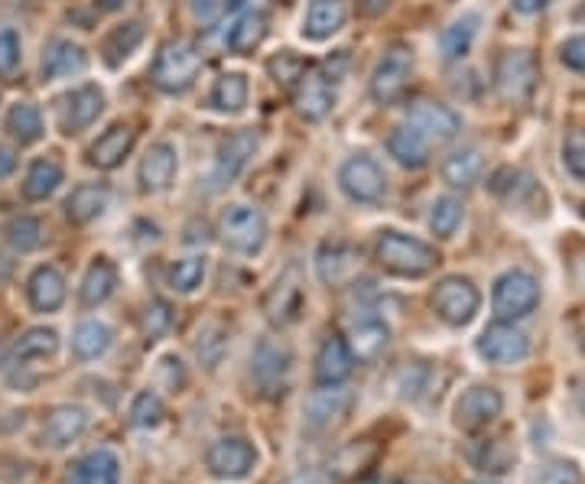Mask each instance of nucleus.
Wrapping results in <instances>:
<instances>
[{
	"label": "nucleus",
	"instance_id": "nucleus-1",
	"mask_svg": "<svg viewBox=\"0 0 585 484\" xmlns=\"http://www.w3.org/2000/svg\"><path fill=\"white\" fill-rule=\"evenodd\" d=\"M378 264L393 274V277H426L436 270L439 264V251L420 238H410V234H400V231H385L378 238Z\"/></svg>",
	"mask_w": 585,
	"mask_h": 484
},
{
	"label": "nucleus",
	"instance_id": "nucleus-2",
	"mask_svg": "<svg viewBox=\"0 0 585 484\" xmlns=\"http://www.w3.org/2000/svg\"><path fill=\"white\" fill-rule=\"evenodd\" d=\"M202 72V56L195 53L193 43L186 39H173L167 43L157 59H153V85L160 92H170V95H180V92H190Z\"/></svg>",
	"mask_w": 585,
	"mask_h": 484
},
{
	"label": "nucleus",
	"instance_id": "nucleus-3",
	"mask_svg": "<svg viewBox=\"0 0 585 484\" xmlns=\"http://www.w3.org/2000/svg\"><path fill=\"white\" fill-rule=\"evenodd\" d=\"M218 234L221 241L238 251V254H257L267 244V218L261 208L234 201L221 211L218 218Z\"/></svg>",
	"mask_w": 585,
	"mask_h": 484
},
{
	"label": "nucleus",
	"instance_id": "nucleus-4",
	"mask_svg": "<svg viewBox=\"0 0 585 484\" xmlns=\"http://www.w3.org/2000/svg\"><path fill=\"white\" fill-rule=\"evenodd\" d=\"M290 348L277 338H261V345L254 348V358H251V378H254V388L261 390V396L280 400L290 390Z\"/></svg>",
	"mask_w": 585,
	"mask_h": 484
},
{
	"label": "nucleus",
	"instance_id": "nucleus-5",
	"mask_svg": "<svg viewBox=\"0 0 585 484\" xmlns=\"http://www.w3.org/2000/svg\"><path fill=\"white\" fill-rule=\"evenodd\" d=\"M491 306H494V312H497L501 322H517V319L530 315L540 306V284H537V277H530L524 270H507L494 284Z\"/></svg>",
	"mask_w": 585,
	"mask_h": 484
},
{
	"label": "nucleus",
	"instance_id": "nucleus-6",
	"mask_svg": "<svg viewBox=\"0 0 585 484\" xmlns=\"http://www.w3.org/2000/svg\"><path fill=\"white\" fill-rule=\"evenodd\" d=\"M339 186L352 201L362 205H378L388 195V176L381 170V163L368 153H355L342 163L339 170Z\"/></svg>",
	"mask_w": 585,
	"mask_h": 484
},
{
	"label": "nucleus",
	"instance_id": "nucleus-7",
	"mask_svg": "<svg viewBox=\"0 0 585 484\" xmlns=\"http://www.w3.org/2000/svg\"><path fill=\"white\" fill-rule=\"evenodd\" d=\"M537 85V59L527 53V49H507L497 56L494 62V92L511 101V104H520L527 101L530 92Z\"/></svg>",
	"mask_w": 585,
	"mask_h": 484
},
{
	"label": "nucleus",
	"instance_id": "nucleus-8",
	"mask_svg": "<svg viewBox=\"0 0 585 484\" xmlns=\"http://www.w3.org/2000/svg\"><path fill=\"white\" fill-rule=\"evenodd\" d=\"M479 306H482V296L475 290V284L466 280V277H446V280H439L436 290H433V309H436V315H439L446 325H452V329L469 325V322L475 319Z\"/></svg>",
	"mask_w": 585,
	"mask_h": 484
},
{
	"label": "nucleus",
	"instance_id": "nucleus-9",
	"mask_svg": "<svg viewBox=\"0 0 585 484\" xmlns=\"http://www.w3.org/2000/svg\"><path fill=\"white\" fill-rule=\"evenodd\" d=\"M413 79V53L406 46H390L371 72V97L378 104H397Z\"/></svg>",
	"mask_w": 585,
	"mask_h": 484
},
{
	"label": "nucleus",
	"instance_id": "nucleus-10",
	"mask_svg": "<svg viewBox=\"0 0 585 484\" xmlns=\"http://www.w3.org/2000/svg\"><path fill=\"white\" fill-rule=\"evenodd\" d=\"M302 306H306V284H302L299 267L290 264V267L274 280V287L267 290V296H264V315H267L271 325L287 329V325H292V322L299 319Z\"/></svg>",
	"mask_w": 585,
	"mask_h": 484
},
{
	"label": "nucleus",
	"instance_id": "nucleus-11",
	"mask_svg": "<svg viewBox=\"0 0 585 484\" xmlns=\"http://www.w3.org/2000/svg\"><path fill=\"white\" fill-rule=\"evenodd\" d=\"M335 85L339 82L322 66H306L299 82L292 85V104H296L299 117L322 120L335 104Z\"/></svg>",
	"mask_w": 585,
	"mask_h": 484
},
{
	"label": "nucleus",
	"instance_id": "nucleus-12",
	"mask_svg": "<svg viewBox=\"0 0 585 484\" xmlns=\"http://www.w3.org/2000/svg\"><path fill=\"white\" fill-rule=\"evenodd\" d=\"M101 111H104V92L97 85H92V82L66 92V95L56 101V120H59L62 134H69V137L89 130L101 117Z\"/></svg>",
	"mask_w": 585,
	"mask_h": 484
},
{
	"label": "nucleus",
	"instance_id": "nucleus-13",
	"mask_svg": "<svg viewBox=\"0 0 585 484\" xmlns=\"http://www.w3.org/2000/svg\"><path fill=\"white\" fill-rule=\"evenodd\" d=\"M406 124L426 140V143H449L462 134V117L439 104V101H416L406 111Z\"/></svg>",
	"mask_w": 585,
	"mask_h": 484
},
{
	"label": "nucleus",
	"instance_id": "nucleus-14",
	"mask_svg": "<svg viewBox=\"0 0 585 484\" xmlns=\"http://www.w3.org/2000/svg\"><path fill=\"white\" fill-rule=\"evenodd\" d=\"M345 342L352 348L355 358H378L390 342L388 322L371 312V309H355L348 319H345Z\"/></svg>",
	"mask_w": 585,
	"mask_h": 484
},
{
	"label": "nucleus",
	"instance_id": "nucleus-15",
	"mask_svg": "<svg viewBox=\"0 0 585 484\" xmlns=\"http://www.w3.org/2000/svg\"><path fill=\"white\" fill-rule=\"evenodd\" d=\"M352 406H355V393L345 388H339V384H329V388L316 390L312 396H309V403H306V429L309 433H329V429H335L348 413H352Z\"/></svg>",
	"mask_w": 585,
	"mask_h": 484
},
{
	"label": "nucleus",
	"instance_id": "nucleus-16",
	"mask_svg": "<svg viewBox=\"0 0 585 484\" xmlns=\"http://www.w3.org/2000/svg\"><path fill=\"white\" fill-rule=\"evenodd\" d=\"M475 348L487 365H517L530 355V338L514 322H494L482 332Z\"/></svg>",
	"mask_w": 585,
	"mask_h": 484
},
{
	"label": "nucleus",
	"instance_id": "nucleus-17",
	"mask_svg": "<svg viewBox=\"0 0 585 484\" xmlns=\"http://www.w3.org/2000/svg\"><path fill=\"white\" fill-rule=\"evenodd\" d=\"M254 153H257V134L254 130H238L228 140H221L218 157H215V170H211V189L231 186L248 170Z\"/></svg>",
	"mask_w": 585,
	"mask_h": 484
},
{
	"label": "nucleus",
	"instance_id": "nucleus-18",
	"mask_svg": "<svg viewBox=\"0 0 585 484\" xmlns=\"http://www.w3.org/2000/svg\"><path fill=\"white\" fill-rule=\"evenodd\" d=\"M362 270V247L348 241H325L316 251V277L325 287H345Z\"/></svg>",
	"mask_w": 585,
	"mask_h": 484
},
{
	"label": "nucleus",
	"instance_id": "nucleus-19",
	"mask_svg": "<svg viewBox=\"0 0 585 484\" xmlns=\"http://www.w3.org/2000/svg\"><path fill=\"white\" fill-rule=\"evenodd\" d=\"M176 173H180V153L170 140H160L147 150V157L140 160V170H137V183H140V193L160 195L167 193L173 183H176Z\"/></svg>",
	"mask_w": 585,
	"mask_h": 484
},
{
	"label": "nucleus",
	"instance_id": "nucleus-20",
	"mask_svg": "<svg viewBox=\"0 0 585 484\" xmlns=\"http://www.w3.org/2000/svg\"><path fill=\"white\" fill-rule=\"evenodd\" d=\"M257 462V452L248 439H218L208 456H205V465L215 479H225V482H238L244 479Z\"/></svg>",
	"mask_w": 585,
	"mask_h": 484
},
{
	"label": "nucleus",
	"instance_id": "nucleus-21",
	"mask_svg": "<svg viewBox=\"0 0 585 484\" xmlns=\"http://www.w3.org/2000/svg\"><path fill=\"white\" fill-rule=\"evenodd\" d=\"M504 410V396L494 388H469L456 400V426L466 433H479L491 426Z\"/></svg>",
	"mask_w": 585,
	"mask_h": 484
},
{
	"label": "nucleus",
	"instance_id": "nucleus-22",
	"mask_svg": "<svg viewBox=\"0 0 585 484\" xmlns=\"http://www.w3.org/2000/svg\"><path fill=\"white\" fill-rule=\"evenodd\" d=\"M352 371H355V355H352L348 342H345L342 335H329V338L322 342L319 355H316V381H319L322 388L342 384V381L352 378Z\"/></svg>",
	"mask_w": 585,
	"mask_h": 484
},
{
	"label": "nucleus",
	"instance_id": "nucleus-23",
	"mask_svg": "<svg viewBox=\"0 0 585 484\" xmlns=\"http://www.w3.org/2000/svg\"><path fill=\"white\" fill-rule=\"evenodd\" d=\"M43 79H69V76H82L89 69V56L79 43L72 39H49L43 49Z\"/></svg>",
	"mask_w": 585,
	"mask_h": 484
},
{
	"label": "nucleus",
	"instance_id": "nucleus-24",
	"mask_svg": "<svg viewBox=\"0 0 585 484\" xmlns=\"http://www.w3.org/2000/svg\"><path fill=\"white\" fill-rule=\"evenodd\" d=\"M89 429V410L82 406H56L43 423V442L53 449L72 446Z\"/></svg>",
	"mask_w": 585,
	"mask_h": 484
},
{
	"label": "nucleus",
	"instance_id": "nucleus-25",
	"mask_svg": "<svg viewBox=\"0 0 585 484\" xmlns=\"http://www.w3.org/2000/svg\"><path fill=\"white\" fill-rule=\"evenodd\" d=\"M348 20V3L345 0H309L306 16H302V36L306 39H329L335 36Z\"/></svg>",
	"mask_w": 585,
	"mask_h": 484
},
{
	"label": "nucleus",
	"instance_id": "nucleus-26",
	"mask_svg": "<svg viewBox=\"0 0 585 484\" xmlns=\"http://www.w3.org/2000/svg\"><path fill=\"white\" fill-rule=\"evenodd\" d=\"M264 36H267V16L261 10H241L225 26L221 43L231 53H251V49H257L264 43Z\"/></svg>",
	"mask_w": 585,
	"mask_h": 484
},
{
	"label": "nucleus",
	"instance_id": "nucleus-27",
	"mask_svg": "<svg viewBox=\"0 0 585 484\" xmlns=\"http://www.w3.org/2000/svg\"><path fill=\"white\" fill-rule=\"evenodd\" d=\"M134 137H137V134H134L130 124H114V127H107L95 143H92L89 163L97 166V170H114V166H121V163L127 160L130 147H134Z\"/></svg>",
	"mask_w": 585,
	"mask_h": 484
},
{
	"label": "nucleus",
	"instance_id": "nucleus-28",
	"mask_svg": "<svg viewBox=\"0 0 585 484\" xmlns=\"http://www.w3.org/2000/svg\"><path fill=\"white\" fill-rule=\"evenodd\" d=\"M26 296L36 312H56L66 302V280L56 267H36L26 280Z\"/></svg>",
	"mask_w": 585,
	"mask_h": 484
},
{
	"label": "nucleus",
	"instance_id": "nucleus-29",
	"mask_svg": "<svg viewBox=\"0 0 585 484\" xmlns=\"http://www.w3.org/2000/svg\"><path fill=\"white\" fill-rule=\"evenodd\" d=\"M69 484H121L117 456L107 449H95V452L82 456L69 472Z\"/></svg>",
	"mask_w": 585,
	"mask_h": 484
},
{
	"label": "nucleus",
	"instance_id": "nucleus-30",
	"mask_svg": "<svg viewBox=\"0 0 585 484\" xmlns=\"http://www.w3.org/2000/svg\"><path fill=\"white\" fill-rule=\"evenodd\" d=\"M107 205H111V189L104 183H85L66 198V218L72 224H89L97 215H104Z\"/></svg>",
	"mask_w": 585,
	"mask_h": 484
},
{
	"label": "nucleus",
	"instance_id": "nucleus-31",
	"mask_svg": "<svg viewBox=\"0 0 585 484\" xmlns=\"http://www.w3.org/2000/svg\"><path fill=\"white\" fill-rule=\"evenodd\" d=\"M479 26H482V16L479 13H462L456 16L443 33H439V49L446 59H466L479 39Z\"/></svg>",
	"mask_w": 585,
	"mask_h": 484
},
{
	"label": "nucleus",
	"instance_id": "nucleus-32",
	"mask_svg": "<svg viewBox=\"0 0 585 484\" xmlns=\"http://www.w3.org/2000/svg\"><path fill=\"white\" fill-rule=\"evenodd\" d=\"M140 43H144V23H140V20H127V23L114 26V30L104 36L101 56H104V62H107L111 69H117V66H124V62L140 49Z\"/></svg>",
	"mask_w": 585,
	"mask_h": 484
},
{
	"label": "nucleus",
	"instance_id": "nucleus-33",
	"mask_svg": "<svg viewBox=\"0 0 585 484\" xmlns=\"http://www.w3.org/2000/svg\"><path fill=\"white\" fill-rule=\"evenodd\" d=\"M482 153L475 147H462V150H452L446 160H443V180L452 186V189H472L479 180H482Z\"/></svg>",
	"mask_w": 585,
	"mask_h": 484
},
{
	"label": "nucleus",
	"instance_id": "nucleus-34",
	"mask_svg": "<svg viewBox=\"0 0 585 484\" xmlns=\"http://www.w3.org/2000/svg\"><path fill=\"white\" fill-rule=\"evenodd\" d=\"M114 290H117V267H114L107 257H95L92 267H89L85 277H82V287H79L82 306L95 309L101 302H107V299L114 296Z\"/></svg>",
	"mask_w": 585,
	"mask_h": 484
},
{
	"label": "nucleus",
	"instance_id": "nucleus-35",
	"mask_svg": "<svg viewBox=\"0 0 585 484\" xmlns=\"http://www.w3.org/2000/svg\"><path fill=\"white\" fill-rule=\"evenodd\" d=\"M388 153L400 163V166H406V170H420V166H426V160H429V143H426L410 124H400V127L390 130Z\"/></svg>",
	"mask_w": 585,
	"mask_h": 484
},
{
	"label": "nucleus",
	"instance_id": "nucleus-36",
	"mask_svg": "<svg viewBox=\"0 0 585 484\" xmlns=\"http://www.w3.org/2000/svg\"><path fill=\"white\" fill-rule=\"evenodd\" d=\"M248 104V79L241 72H225L208 92V107L215 114H241Z\"/></svg>",
	"mask_w": 585,
	"mask_h": 484
},
{
	"label": "nucleus",
	"instance_id": "nucleus-37",
	"mask_svg": "<svg viewBox=\"0 0 585 484\" xmlns=\"http://www.w3.org/2000/svg\"><path fill=\"white\" fill-rule=\"evenodd\" d=\"M62 186V166L56 160H36L23 180V195L30 201H43Z\"/></svg>",
	"mask_w": 585,
	"mask_h": 484
},
{
	"label": "nucleus",
	"instance_id": "nucleus-38",
	"mask_svg": "<svg viewBox=\"0 0 585 484\" xmlns=\"http://www.w3.org/2000/svg\"><path fill=\"white\" fill-rule=\"evenodd\" d=\"M111 338H114V332H111L104 322L89 319V322H82V325L76 329V335H72V352H76L82 361H95V358H101V355L111 348Z\"/></svg>",
	"mask_w": 585,
	"mask_h": 484
},
{
	"label": "nucleus",
	"instance_id": "nucleus-39",
	"mask_svg": "<svg viewBox=\"0 0 585 484\" xmlns=\"http://www.w3.org/2000/svg\"><path fill=\"white\" fill-rule=\"evenodd\" d=\"M56 348H59V335H56V329H30V332L16 342V348H13V361H16V365H26V361H46V358L56 355Z\"/></svg>",
	"mask_w": 585,
	"mask_h": 484
},
{
	"label": "nucleus",
	"instance_id": "nucleus-40",
	"mask_svg": "<svg viewBox=\"0 0 585 484\" xmlns=\"http://www.w3.org/2000/svg\"><path fill=\"white\" fill-rule=\"evenodd\" d=\"M7 130L20 143H36L43 137V114L33 101H16L7 114Z\"/></svg>",
	"mask_w": 585,
	"mask_h": 484
},
{
	"label": "nucleus",
	"instance_id": "nucleus-41",
	"mask_svg": "<svg viewBox=\"0 0 585 484\" xmlns=\"http://www.w3.org/2000/svg\"><path fill=\"white\" fill-rule=\"evenodd\" d=\"M462 218H466V205L456 195H439L429 208V228L439 238H452L459 231Z\"/></svg>",
	"mask_w": 585,
	"mask_h": 484
},
{
	"label": "nucleus",
	"instance_id": "nucleus-42",
	"mask_svg": "<svg viewBox=\"0 0 585 484\" xmlns=\"http://www.w3.org/2000/svg\"><path fill=\"white\" fill-rule=\"evenodd\" d=\"M3 238H7V244H10L13 251L26 254V251H36V247H39V241H43V224H39V218H33V215H16V218L7 221Z\"/></svg>",
	"mask_w": 585,
	"mask_h": 484
},
{
	"label": "nucleus",
	"instance_id": "nucleus-43",
	"mask_svg": "<svg viewBox=\"0 0 585 484\" xmlns=\"http://www.w3.org/2000/svg\"><path fill=\"white\" fill-rule=\"evenodd\" d=\"M205 280V257H183L176 264H170L167 270V284L173 292H195Z\"/></svg>",
	"mask_w": 585,
	"mask_h": 484
},
{
	"label": "nucleus",
	"instance_id": "nucleus-44",
	"mask_svg": "<svg viewBox=\"0 0 585 484\" xmlns=\"http://www.w3.org/2000/svg\"><path fill=\"white\" fill-rule=\"evenodd\" d=\"M127 416H130V426H137V429H153V426L163 423L167 406H163V400H160L153 390H140V393L134 396Z\"/></svg>",
	"mask_w": 585,
	"mask_h": 484
},
{
	"label": "nucleus",
	"instance_id": "nucleus-45",
	"mask_svg": "<svg viewBox=\"0 0 585 484\" xmlns=\"http://www.w3.org/2000/svg\"><path fill=\"white\" fill-rule=\"evenodd\" d=\"M563 166L573 180L585 183V127H570L563 137Z\"/></svg>",
	"mask_w": 585,
	"mask_h": 484
},
{
	"label": "nucleus",
	"instance_id": "nucleus-46",
	"mask_svg": "<svg viewBox=\"0 0 585 484\" xmlns=\"http://www.w3.org/2000/svg\"><path fill=\"white\" fill-rule=\"evenodd\" d=\"M491 193L507 198V201H514V198H520L524 193H534V180H530L527 173H520V170L504 166V170H497V173L491 176Z\"/></svg>",
	"mask_w": 585,
	"mask_h": 484
},
{
	"label": "nucleus",
	"instance_id": "nucleus-47",
	"mask_svg": "<svg viewBox=\"0 0 585 484\" xmlns=\"http://www.w3.org/2000/svg\"><path fill=\"white\" fill-rule=\"evenodd\" d=\"M170 322H173L170 306H167L163 299H150V302H147V309H144V315H140V325H144L147 342L163 338V335H167V329H170Z\"/></svg>",
	"mask_w": 585,
	"mask_h": 484
},
{
	"label": "nucleus",
	"instance_id": "nucleus-48",
	"mask_svg": "<svg viewBox=\"0 0 585 484\" xmlns=\"http://www.w3.org/2000/svg\"><path fill=\"white\" fill-rule=\"evenodd\" d=\"M472 459L482 472H504L514 462V452L507 449V442L494 439V442H485V452H475Z\"/></svg>",
	"mask_w": 585,
	"mask_h": 484
},
{
	"label": "nucleus",
	"instance_id": "nucleus-49",
	"mask_svg": "<svg viewBox=\"0 0 585 484\" xmlns=\"http://www.w3.org/2000/svg\"><path fill=\"white\" fill-rule=\"evenodd\" d=\"M267 69H271V76H274L280 85L292 89V85L299 82V76H302V69H306V62H302L299 56H292V53H280V56H274V59L267 62Z\"/></svg>",
	"mask_w": 585,
	"mask_h": 484
},
{
	"label": "nucleus",
	"instance_id": "nucleus-50",
	"mask_svg": "<svg viewBox=\"0 0 585 484\" xmlns=\"http://www.w3.org/2000/svg\"><path fill=\"white\" fill-rule=\"evenodd\" d=\"M583 482V475H580V469L573 465V462H550V465H543L530 484H580Z\"/></svg>",
	"mask_w": 585,
	"mask_h": 484
},
{
	"label": "nucleus",
	"instance_id": "nucleus-51",
	"mask_svg": "<svg viewBox=\"0 0 585 484\" xmlns=\"http://www.w3.org/2000/svg\"><path fill=\"white\" fill-rule=\"evenodd\" d=\"M20 66V36L10 26H0V79L13 76Z\"/></svg>",
	"mask_w": 585,
	"mask_h": 484
},
{
	"label": "nucleus",
	"instance_id": "nucleus-52",
	"mask_svg": "<svg viewBox=\"0 0 585 484\" xmlns=\"http://www.w3.org/2000/svg\"><path fill=\"white\" fill-rule=\"evenodd\" d=\"M560 59H563V66H566V69L583 72L585 76V36H573V39H566V43L560 46Z\"/></svg>",
	"mask_w": 585,
	"mask_h": 484
},
{
	"label": "nucleus",
	"instance_id": "nucleus-53",
	"mask_svg": "<svg viewBox=\"0 0 585 484\" xmlns=\"http://www.w3.org/2000/svg\"><path fill=\"white\" fill-rule=\"evenodd\" d=\"M221 10H225L221 0H190V13H193L195 23H202V26L218 23V20H221Z\"/></svg>",
	"mask_w": 585,
	"mask_h": 484
},
{
	"label": "nucleus",
	"instance_id": "nucleus-54",
	"mask_svg": "<svg viewBox=\"0 0 585 484\" xmlns=\"http://www.w3.org/2000/svg\"><path fill=\"white\" fill-rule=\"evenodd\" d=\"M553 0H511V7L517 10V13H524V16H534V13H540V10H547Z\"/></svg>",
	"mask_w": 585,
	"mask_h": 484
},
{
	"label": "nucleus",
	"instance_id": "nucleus-55",
	"mask_svg": "<svg viewBox=\"0 0 585 484\" xmlns=\"http://www.w3.org/2000/svg\"><path fill=\"white\" fill-rule=\"evenodd\" d=\"M13 170H16V157H13V150H10V147H0V180H7Z\"/></svg>",
	"mask_w": 585,
	"mask_h": 484
},
{
	"label": "nucleus",
	"instance_id": "nucleus-56",
	"mask_svg": "<svg viewBox=\"0 0 585 484\" xmlns=\"http://www.w3.org/2000/svg\"><path fill=\"white\" fill-rule=\"evenodd\" d=\"M390 7V0H358V10L365 13V16H378V13H385Z\"/></svg>",
	"mask_w": 585,
	"mask_h": 484
},
{
	"label": "nucleus",
	"instance_id": "nucleus-57",
	"mask_svg": "<svg viewBox=\"0 0 585 484\" xmlns=\"http://www.w3.org/2000/svg\"><path fill=\"white\" fill-rule=\"evenodd\" d=\"M97 10H104V13H111V10H121L124 7V0H95Z\"/></svg>",
	"mask_w": 585,
	"mask_h": 484
},
{
	"label": "nucleus",
	"instance_id": "nucleus-58",
	"mask_svg": "<svg viewBox=\"0 0 585 484\" xmlns=\"http://www.w3.org/2000/svg\"><path fill=\"white\" fill-rule=\"evenodd\" d=\"M573 325H576V335H580V342L585 345V309H580V315H576V322H573Z\"/></svg>",
	"mask_w": 585,
	"mask_h": 484
},
{
	"label": "nucleus",
	"instance_id": "nucleus-59",
	"mask_svg": "<svg viewBox=\"0 0 585 484\" xmlns=\"http://www.w3.org/2000/svg\"><path fill=\"white\" fill-rule=\"evenodd\" d=\"M576 20H580V23H585V3L580 7V10H576Z\"/></svg>",
	"mask_w": 585,
	"mask_h": 484
},
{
	"label": "nucleus",
	"instance_id": "nucleus-60",
	"mask_svg": "<svg viewBox=\"0 0 585 484\" xmlns=\"http://www.w3.org/2000/svg\"><path fill=\"white\" fill-rule=\"evenodd\" d=\"M238 3H244L248 10H254V3H261V0H238Z\"/></svg>",
	"mask_w": 585,
	"mask_h": 484
},
{
	"label": "nucleus",
	"instance_id": "nucleus-61",
	"mask_svg": "<svg viewBox=\"0 0 585 484\" xmlns=\"http://www.w3.org/2000/svg\"><path fill=\"white\" fill-rule=\"evenodd\" d=\"M580 406L585 410V384H583V390H580Z\"/></svg>",
	"mask_w": 585,
	"mask_h": 484
},
{
	"label": "nucleus",
	"instance_id": "nucleus-62",
	"mask_svg": "<svg viewBox=\"0 0 585 484\" xmlns=\"http://www.w3.org/2000/svg\"><path fill=\"white\" fill-rule=\"evenodd\" d=\"M472 484H494V482H472Z\"/></svg>",
	"mask_w": 585,
	"mask_h": 484
}]
</instances>
